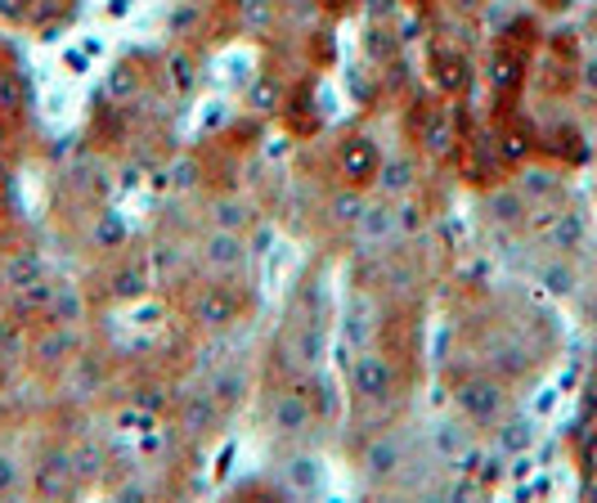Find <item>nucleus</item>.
<instances>
[{"instance_id":"nucleus-34","label":"nucleus","mask_w":597,"mask_h":503,"mask_svg":"<svg viewBox=\"0 0 597 503\" xmlns=\"http://www.w3.org/2000/svg\"><path fill=\"white\" fill-rule=\"evenodd\" d=\"M122 238H126V225L113 216V212H104L94 221V230H90V243L94 247H122Z\"/></svg>"},{"instance_id":"nucleus-36","label":"nucleus","mask_w":597,"mask_h":503,"mask_svg":"<svg viewBox=\"0 0 597 503\" xmlns=\"http://www.w3.org/2000/svg\"><path fill=\"white\" fill-rule=\"evenodd\" d=\"M315 395H311V405H315V418H337V395H333V387L319 378L315 387H311Z\"/></svg>"},{"instance_id":"nucleus-13","label":"nucleus","mask_w":597,"mask_h":503,"mask_svg":"<svg viewBox=\"0 0 597 503\" xmlns=\"http://www.w3.org/2000/svg\"><path fill=\"white\" fill-rule=\"evenodd\" d=\"M81 350V342H77V333H72V324H49L41 337H36V346H32V356L41 360V365H64V360H72Z\"/></svg>"},{"instance_id":"nucleus-42","label":"nucleus","mask_w":597,"mask_h":503,"mask_svg":"<svg viewBox=\"0 0 597 503\" xmlns=\"http://www.w3.org/2000/svg\"><path fill=\"white\" fill-rule=\"evenodd\" d=\"M243 23H247V27H266V23H270V5H247V10H243Z\"/></svg>"},{"instance_id":"nucleus-46","label":"nucleus","mask_w":597,"mask_h":503,"mask_svg":"<svg viewBox=\"0 0 597 503\" xmlns=\"http://www.w3.org/2000/svg\"><path fill=\"white\" fill-rule=\"evenodd\" d=\"M588 81H593V86H597V64H588Z\"/></svg>"},{"instance_id":"nucleus-45","label":"nucleus","mask_w":597,"mask_h":503,"mask_svg":"<svg viewBox=\"0 0 597 503\" xmlns=\"http://www.w3.org/2000/svg\"><path fill=\"white\" fill-rule=\"evenodd\" d=\"M10 208V176H0V212Z\"/></svg>"},{"instance_id":"nucleus-25","label":"nucleus","mask_w":597,"mask_h":503,"mask_svg":"<svg viewBox=\"0 0 597 503\" xmlns=\"http://www.w3.org/2000/svg\"><path fill=\"white\" fill-rule=\"evenodd\" d=\"M167 81H171V90L180 99L198 90V59L189 55V49H171V55H167Z\"/></svg>"},{"instance_id":"nucleus-4","label":"nucleus","mask_w":597,"mask_h":503,"mask_svg":"<svg viewBox=\"0 0 597 503\" xmlns=\"http://www.w3.org/2000/svg\"><path fill=\"white\" fill-rule=\"evenodd\" d=\"M279 360L288 373H315L324 365V324L302 320L288 337H279Z\"/></svg>"},{"instance_id":"nucleus-14","label":"nucleus","mask_w":597,"mask_h":503,"mask_svg":"<svg viewBox=\"0 0 597 503\" xmlns=\"http://www.w3.org/2000/svg\"><path fill=\"white\" fill-rule=\"evenodd\" d=\"M45 320H49V324H77V320H86V292H81V283L55 279V292H49Z\"/></svg>"},{"instance_id":"nucleus-10","label":"nucleus","mask_w":597,"mask_h":503,"mask_svg":"<svg viewBox=\"0 0 597 503\" xmlns=\"http://www.w3.org/2000/svg\"><path fill=\"white\" fill-rule=\"evenodd\" d=\"M247 238L243 234H234V230H207V238H203V261H207V270H238L243 261H247Z\"/></svg>"},{"instance_id":"nucleus-27","label":"nucleus","mask_w":597,"mask_h":503,"mask_svg":"<svg viewBox=\"0 0 597 503\" xmlns=\"http://www.w3.org/2000/svg\"><path fill=\"white\" fill-rule=\"evenodd\" d=\"M49 292H55V279L41 275V279L14 288V306H19L23 315H45V311H49Z\"/></svg>"},{"instance_id":"nucleus-28","label":"nucleus","mask_w":597,"mask_h":503,"mask_svg":"<svg viewBox=\"0 0 597 503\" xmlns=\"http://www.w3.org/2000/svg\"><path fill=\"white\" fill-rule=\"evenodd\" d=\"M539 279H543V288H549V292H557V297H571V292H575V283H579V275H575V266H571L566 257L549 261V266L539 270Z\"/></svg>"},{"instance_id":"nucleus-23","label":"nucleus","mask_w":597,"mask_h":503,"mask_svg":"<svg viewBox=\"0 0 597 503\" xmlns=\"http://www.w3.org/2000/svg\"><path fill=\"white\" fill-rule=\"evenodd\" d=\"M27 99H32V86L19 68H0V113L5 118H19L27 109Z\"/></svg>"},{"instance_id":"nucleus-37","label":"nucleus","mask_w":597,"mask_h":503,"mask_svg":"<svg viewBox=\"0 0 597 503\" xmlns=\"http://www.w3.org/2000/svg\"><path fill=\"white\" fill-rule=\"evenodd\" d=\"M14 490H19V459L0 449V499L14 494Z\"/></svg>"},{"instance_id":"nucleus-41","label":"nucleus","mask_w":597,"mask_h":503,"mask_svg":"<svg viewBox=\"0 0 597 503\" xmlns=\"http://www.w3.org/2000/svg\"><path fill=\"white\" fill-rule=\"evenodd\" d=\"M499 154H504L508 163H521V158H526V135L508 131V135H504V144H499Z\"/></svg>"},{"instance_id":"nucleus-17","label":"nucleus","mask_w":597,"mask_h":503,"mask_svg":"<svg viewBox=\"0 0 597 503\" xmlns=\"http://www.w3.org/2000/svg\"><path fill=\"white\" fill-rule=\"evenodd\" d=\"M139 86H144V72L126 59V64H113L104 72V90H99V94H104L109 104H131V99L139 94Z\"/></svg>"},{"instance_id":"nucleus-1","label":"nucleus","mask_w":597,"mask_h":503,"mask_svg":"<svg viewBox=\"0 0 597 503\" xmlns=\"http://www.w3.org/2000/svg\"><path fill=\"white\" fill-rule=\"evenodd\" d=\"M351 391H356V400H364V405H382V400L395 395V365L382 356V350L364 346L351 360Z\"/></svg>"},{"instance_id":"nucleus-16","label":"nucleus","mask_w":597,"mask_h":503,"mask_svg":"<svg viewBox=\"0 0 597 503\" xmlns=\"http://www.w3.org/2000/svg\"><path fill=\"white\" fill-rule=\"evenodd\" d=\"M472 445V427H468V418L463 423H436L431 427V449H436V459L440 463H459L463 459V449Z\"/></svg>"},{"instance_id":"nucleus-2","label":"nucleus","mask_w":597,"mask_h":503,"mask_svg":"<svg viewBox=\"0 0 597 503\" xmlns=\"http://www.w3.org/2000/svg\"><path fill=\"white\" fill-rule=\"evenodd\" d=\"M333 167H337L341 185H356V189H364V185H373V180H378L382 154H378V144H373L369 135L351 131V135H346V139L337 144V154H333Z\"/></svg>"},{"instance_id":"nucleus-47","label":"nucleus","mask_w":597,"mask_h":503,"mask_svg":"<svg viewBox=\"0 0 597 503\" xmlns=\"http://www.w3.org/2000/svg\"><path fill=\"white\" fill-rule=\"evenodd\" d=\"M0 176H10V167H5V158H0Z\"/></svg>"},{"instance_id":"nucleus-38","label":"nucleus","mask_w":597,"mask_h":503,"mask_svg":"<svg viewBox=\"0 0 597 503\" xmlns=\"http://www.w3.org/2000/svg\"><path fill=\"white\" fill-rule=\"evenodd\" d=\"M315 459H292V485L296 490H315L319 485V468H311Z\"/></svg>"},{"instance_id":"nucleus-33","label":"nucleus","mask_w":597,"mask_h":503,"mask_svg":"<svg viewBox=\"0 0 597 503\" xmlns=\"http://www.w3.org/2000/svg\"><path fill=\"white\" fill-rule=\"evenodd\" d=\"M144 288H148V279H144L139 266H126V270L113 275V297H122V301H139Z\"/></svg>"},{"instance_id":"nucleus-21","label":"nucleus","mask_w":597,"mask_h":503,"mask_svg":"<svg viewBox=\"0 0 597 503\" xmlns=\"http://www.w3.org/2000/svg\"><path fill=\"white\" fill-rule=\"evenodd\" d=\"M517 189L530 198V208H539V203H557L562 180H557L553 171H543V167H526V171L517 176Z\"/></svg>"},{"instance_id":"nucleus-12","label":"nucleus","mask_w":597,"mask_h":503,"mask_svg":"<svg viewBox=\"0 0 597 503\" xmlns=\"http://www.w3.org/2000/svg\"><path fill=\"white\" fill-rule=\"evenodd\" d=\"M401 230V212H395V203L386 198V203H369V212L360 216V225L351 230L364 247H382V243H391V234Z\"/></svg>"},{"instance_id":"nucleus-32","label":"nucleus","mask_w":597,"mask_h":503,"mask_svg":"<svg viewBox=\"0 0 597 503\" xmlns=\"http://www.w3.org/2000/svg\"><path fill=\"white\" fill-rule=\"evenodd\" d=\"M198 180H203V167H198V158H176L171 171H167V185H171L176 193L198 189Z\"/></svg>"},{"instance_id":"nucleus-44","label":"nucleus","mask_w":597,"mask_h":503,"mask_svg":"<svg viewBox=\"0 0 597 503\" xmlns=\"http://www.w3.org/2000/svg\"><path fill=\"white\" fill-rule=\"evenodd\" d=\"M32 10V0H0V19H23Z\"/></svg>"},{"instance_id":"nucleus-31","label":"nucleus","mask_w":597,"mask_h":503,"mask_svg":"<svg viewBox=\"0 0 597 503\" xmlns=\"http://www.w3.org/2000/svg\"><path fill=\"white\" fill-rule=\"evenodd\" d=\"M113 427H122V432H139V436H144V432H154V427H158V414H154V410H144L139 400H135V405H126V410H117V414H113Z\"/></svg>"},{"instance_id":"nucleus-20","label":"nucleus","mask_w":597,"mask_h":503,"mask_svg":"<svg viewBox=\"0 0 597 503\" xmlns=\"http://www.w3.org/2000/svg\"><path fill=\"white\" fill-rule=\"evenodd\" d=\"M378 185H382V193L386 198H401V193H409L414 185H418V163L414 158H391V163H382L378 167Z\"/></svg>"},{"instance_id":"nucleus-7","label":"nucleus","mask_w":597,"mask_h":503,"mask_svg":"<svg viewBox=\"0 0 597 503\" xmlns=\"http://www.w3.org/2000/svg\"><path fill=\"white\" fill-rule=\"evenodd\" d=\"M360 468H364L369 481H391V477H401V468H405V440L391 436V432L373 436V440L364 445V455H360Z\"/></svg>"},{"instance_id":"nucleus-6","label":"nucleus","mask_w":597,"mask_h":503,"mask_svg":"<svg viewBox=\"0 0 597 503\" xmlns=\"http://www.w3.org/2000/svg\"><path fill=\"white\" fill-rule=\"evenodd\" d=\"M454 405H459V414L468 423H499L508 395H504V387L494 378H472V382H463L454 391Z\"/></svg>"},{"instance_id":"nucleus-5","label":"nucleus","mask_w":597,"mask_h":503,"mask_svg":"<svg viewBox=\"0 0 597 503\" xmlns=\"http://www.w3.org/2000/svg\"><path fill=\"white\" fill-rule=\"evenodd\" d=\"M270 427H274L279 436H288V440L306 436V432L315 427V405H311V395H306L302 387H283V391H274V400H270Z\"/></svg>"},{"instance_id":"nucleus-19","label":"nucleus","mask_w":597,"mask_h":503,"mask_svg":"<svg viewBox=\"0 0 597 503\" xmlns=\"http://www.w3.org/2000/svg\"><path fill=\"white\" fill-rule=\"evenodd\" d=\"M489 216L499 221V225H526V216H530V198H526L517 185L494 189V193H489Z\"/></svg>"},{"instance_id":"nucleus-30","label":"nucleus","mask_w":597,"mask_h":503,"mask_svg":"<svg viewBox=\"0 0 597 503\" xmlns=\"http://www.w3.org/2000/svg\"><path fill=\"white\" fill-rule=\"evenodd\" d=\"M423 144H427V154L431 158H444L454 148V122H444V118H431L427 131H423Z\"/></svg>"},{"instance_id":"nucleus-24","label":"nucleus","mask_w":597,"mask_h":503,"mask_svg":"<svg viewBox=\"0 0 597 503\" xmlns=\"http://www.w3.org/2000/svg\"><path fill=\"white\" fill-rule=\"evenodd\" d=\"M207 391L216 395V405L229 414V410L238 405V400H243V391H247V373H243V369H212Z\"/></svg>"},{"instance_id":"nucleus-22","label":"nucleus","mask_w":597,"mask_h":503,"mask_svg":"<svg viewBox=\"0 0 597 503\" xmlns=\"http://www.w3.org/2000/svg\"><path fill=\"white\" fill-rule=\"evenodd\" d=\"M212 225L216 230H234V234H247L257 225V212L243 203V198H216L212 203Z\"/></svg>"},{"instance_id":"nucleus-35","label":"nucleus","mask_w":597,"mask_h":503,"mask_svg":"<svg viewBox=\"0 0 597 503\" xmlns=\"http://www.w3.org/2000/svg\"><path fill=\"white\" fill-rule=\"evenodd\" d=\"M364 45H369V55H373L378 64H391V55H395V32H386V23H373Z\"/></svg>"},{"instance_id":"nucleus-11","label":"nucleus","mask_w":597,"mask_h":503,"mask_svg":"<svg viewBox=\"0 0 597 503\" xmlns=\"http://www.w3.org/2000/svg\"><path fill=\"white\" fill-rule=\"evenodd\" d=\"M221 418H225V410L216 405L212 391H193V395H184V405H180V427H184L189 436H207V432H216Z\"/></svg>"},{"instance_id":"nucleus-15","label":"nucleus","mask_w":597,"mask_h":503,"mask_svg":"<svg viewBox=\"0 0 597 503\" xmlns=\"http://www.w3.org/2000/svg\"><path fill=\"white\" fill-rule=\"evenodd\" d=\"M283 99H288V90H283L279 77H257V81H247V90H243V104H247V113H252V118L283 113Z\"/></svg>"},{"instance_id":"nucleus-8","label":"nucleus","mask_w":597,"mask_h":503,"mask_svg":"<svg viewBox=\"0 0 597 503\" xmlns=\"http://www.w3.org/2000/svg\"><path fill=\"white\" fill-rule=\"evenodd\" d=\"M539 238L549 243L557 257H575V252L588 243V221H584V212H575V208H557L553 221L539 230Z\"/></svg>"},{"instance_id":"nucleus-43","label":"nucleus","mask_w":597,"mask_h":503,"mask_svg":"<svg viewBox=\"0 0 597 503\" xmlns=\"http://www.w3.org/2000/svg\"><path fill=\"white\" fill-rule=\"evenodd\" d=\"M193 23H198V10H193V5H184V10L171 14V32H189Z\"/></svg>"},{"instance_id":"nucleus-9","label":"nucleus","mask_w":597,"mask_h":503,"mask_svg":"<svg viewBox=\"0 0 597 503\" xmlns=\"http://www.w3.org/2000/svg\"><path fill=\"white\" fill-rule=\"evenodd\" d=\"M77 455H49L41 468H36V477H32V490H36V499H68L72 490H77Z\"/></svg>"},{"instance_id":"nucleus-3","label":"nucleus","mask_w":597,"mask_h":503,"mask_svg":"<svg viewBox=\"0 0 597 503\" xmlns=\"http://www.w3.org/2000/svg\"><path fill=\"white\" fill-rule=\"evenodd\" d=\"M189 320L198 328H212V333H225L243 320V301L238 292H229L225 283H207V288H198V297L189 301Z\"/></svg>"},{"instance_id":"nucleus-26","label":"nucleus","mask_w":597,"mask_h":503,"mask_svg":"<svg viewBox=\"0 0 597 503\" xmlns=\"http://www.w3.org/2000/svg\"><path fill=\"white\" fill-rule=\"evenodd\" d=\"M45 275V266H41V257L27 247V252H14V257L0 266V279H5V288H23V283H32V279H41Z\"/></svg>"},{"instance_id":"nucleus-39","label":"nucleus","mask_w":597,"mask_h":503,"mask_svg":"<svg viewBox=\"0 0 597 503\" xmlns=\"http://www.w3.org/2000/svg\"><path fill=\"white\" fill-rule=\"evenodd\" d=\"M364 10H369L373 23H391L395 10H401V0H364Z\"/></svg>"},{"instance_id":"nucleus-40","label":"nucleus","mask_w":597,"mask_h":503,"mask_svg":"<svg viewBox=\"0 0 597 503\" xmlns=\"http://www.w3.org/2000/svg\"><path fill=\"white\" fill-rule=\"evenodd\" d=\"M526 440H530V432H526V423H521V418H517V423H508V427L499 432V445H504V449H521Z\"/></svg>"},{"instance_id":"nucleus-18","label":"nucleus","mask_w":597,"mask_h":503,"mask_svg":"<svg viewBox=\"0 0 597 503\" xmlns=\"http://www.w3.org/2000/svg\"><path fill=\"white\" fill-rule=\"evenodd\" d=\"M364 212H369V198H364L356 185H341V189L328 198V216H333V225H341V230H356Z\"/></svg>"},{"instance_id":"nucleus-29","label":"nucleus","mask_w":597,"mask_h":503,"mask_svg":"<svg viewBox=\"0 0 597 503\" xmlns=\"http://www.w3.org/2000/svg\"><path fill=\"white\" fill-rule=\"evenodd\" d=\"M436 81L450 90V94L468 90V59H459V55H436Z\"/></svg>"}]
</instances>
